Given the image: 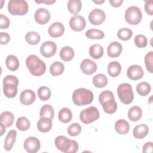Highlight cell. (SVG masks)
<instances>
[{"instance_id": "obj_1", "label": "cell", "mask_w": 153, "mask_h": 153, "mask_svg": "<svg viewBox=\"0 0 153 153\" xmlns=\"http://www.w3.org/2000/svg\"><path fill=\"white\" fill-rule=\"evenodd\" d=\"M26 65L30 74L33 76H41L46 71L44 62L35 54H30L27 57Z\"/></svg>"}, {"instance_id": "obj_2", "label": "cell", "mask_w": 153, "mask_h": 153, "mask_svg": "<svg viewBox=\"0 0 153 153\" xmlns=\"http://www.w3.org/2000/svg\"><path fill=\"white\" fill-rule=\"evenodd\" d=\"M99 100L103 111L109 114H114L117 109V103L115 100L114 94L109 90H105L100 93Z\"/></svg>"}, {"instance_id": "obj_3", "label": "cell", "mask_w": 153, "mask_h": 153, "mask_svg": "<svg viewBox=\"0 0 153 153\" xmlns=\"http://www.w3.org/2000/svg\"><path fill=\"white\" fill-rule=\"evenodd\" d=\"M94 98L93 92L84 88L76 89L72 94V100L76 106H85L91 103Z\"/></svg>"}, {"instance_id": "obj_4", "label": "cell", "mask_w": 153, "mask_h": 153, "mask_svg": "<svg viewBox=\"0 0 153 153\" xmlns=\"http://www.w3.org/2000/svg\"><path fill=\"white\" fill-rule=\"evenodd\" d=\"M54 143L56 148L65 153H75L78 151V144L74 140H70L64 136L56 137Z\"/></svg>"}, {"instance_id": "obj_5", "label": "cell", "mask_w": 153, "mask_h": 153, "mask_svg": "<svg viewBox=\"0 0 153 153\" xmlns=\"http://www.w3.org/2000/svg\"><path fill=\"white\" fill-rule=\"evenodd\" d=\"M19 80L14 75H8L3 79V92L8 98L14 97L17 93Z\"/></svg>"}, {"instance_id": "obj_6", "label": "cell", "mask_w": 153, "mask_h": 153, "mask_svg": "<svg viewBox=\"0 0 153 153\" xmlns=\"http://www.w3.org/2000/svg\"><path fill=\"white\" fill-rule=\"evenodd\" d=\"M9 13L14 16H23L28 11V4L24 0H10L8 4Z\"/></svg>"}, {"instance_id": "obj_7", "label": "cell", "mask_w": 153, "mask_h": 153, "mask_svg": "<svg viewBox=\"0 0 153 153\" xmlns=\"http://www.w3.org/2000/svg\"><path fill=\"white\" fill-rule=\"evenodd\" d=\"M117 93L120 101L124 104H130L134 99L132 87L128 83H123L119 85L117 88Z\"/></svg>"}, {"instance_id": "obj_8", "label": "cell", "mask_w": 153, "mask_h": 153, "mask_svg": "<svg viewBox=\"0 0 153 153\" xmlns=\"http://www.w3.org/2000/svg\"><path fill=\"white\" fill-rule=\"evenodd\" d=\"M142 14L140 9L136 6H130L125 12V20L131 25H136L142 20Z\"/></svg>"}, {"instance_id": "obj_9", "label": "cell", "mask_w": 153, "mask_h": 153, "mask_svg": "<svg viewBox=\"0 0 153 153\" xmlns=\"http://www.w3.org/2000/svg\"><path fill=\"white\" fill-rule=\"evenodd\" d=\"M100 116L97 108L91 106L83 109L79 114V119L84 124H88L96 121Z\"/></svg>"}, {"instance_id": "obj_10", "label": "cell", "mask_w": 153, "mask_h": 153, "mask_svg": "<svg viewBox=\"0 0 153 153\" xmlns=\"http://www.w3.org/2000/svg\"><path fill=\"white\" fill-rule=\"evenodd\" d=\"M106 19L105 12L99 9L95 8L88 15V20L91 24L93 25H99L102 24Z\"/></svg>"}, {"instance_id": "obj_11", "label": "cell", "mask_w": 153, "mask_h": 153, "mask_svg": "<svg viewBox=\"0 0 153 153\" xmlns=\"http://www.w3.org/2000/svg\"><path fill=\"white\" fill-rule=\"evenodd\" d=\"M24 148L29 153H36L41 147V143L38 139L30 136L26 138L24 142Z\"/></svg>"}, {"instance_id": "obj_12", "label": "cell", "mask_w": 153, "mask_h": 153, "mask_svg": "<svg viewBox=\"0 0 153 153\" xmlns=\"http://www.w3.org/2000/svg\"><path fill=\"white\" fill-rule=\"evenodd\" d=\"M57 50L56 44L51 41L44 42L40 47V53L44 57L50 58L54 56Z\"/></svg>"}, {"instance_id": "obj_13", "label": "cell", "mask_w": 153, "mask_h": 153, "mask_svg": "<svg viewBox=\"0 0 153 153\" xmlns=\"http://www.w3.org/2000/svg\"><path fill=\"white\" fill-rule=\"evenodd\" d=\"M86 25L85 19L79 15L75 14L69 20L70 27L74 31L79 32L82 30Z\"/></svg>"}, {"instance_id": "obj_14", "label": "cell", "mask_w": 153, "mask_h": 153, "mask_svg": "<svg viewBox=\"0 0 153 153\" xmlns=\"http://www.w3.org/2000/svg\"><path fill=\"white\" fill-rule=\"evenodd\" d=\"M50 13L45 8H39L36 10L34 15L36 22L39 25L46 24L50 19Z\"/></svg>"}, {"instance_id": "obj_15", "label": "cell", "mask_w": 153, "mask_h": 153, "mask_svg": "<svg viewBox=\"0 0 153 153\" xmlns=\"http://www.w3.org/2000/svg\"><path fill=\"white\" fill-rule=\"evenodd\" d=\"M144 75L143 69L140 66L137 65H131L127 70V75L128 78L132 80L141 79Z\"/></svg>"}, {"instance_id": "obj_16", "label": "cell", "mask_w": 153, "mask_h": 153, "mask_svg": "<svg viewBox=\"0 0 153 153\" xmlns=\"http://www.w3.org/2000/svg\"><path fill=\"white\" fill-rule=\"evenodd\" d=\"M80 68L82 72L86 75H91L97 71V65L92 60L89 59H84L81 64Z\"/></svg>"}, {"instance_id": "obj_17", "label": "cell", "mask_w": 153, "mask_h": 153, "mask_svg": "<svg viewBox=\"0 0 153 153\" xmlns=\"http://www.w3.org/2000/svg\"><path fill=\"white\" fill-rule=\"evenodd\" d=\"M36 99V95L32 90L27 89L22 91L20 96V102L25 105H30L32 104Z\"/></svg>"}, {"instance_id": "obj_18", "label": "cell", "mask_w": 153, "mask_h": 153, "mask_svg": "<svg viewBox=\"0 0 153 153\" xmlns=\"http://www.w3.org/2000/svg\"><path fill=\"white\" fill-rule=\"evenodd\" d=\"M65 32V27L60 22H54L51 24L48 29V34L53 38L61 36Z\"/></svg>"}, {"instance_id": "obj_19", "label": "cell", "mask_w": 153, "mask_h": 153, "mask_svg": "<svg viewBox=\"0 0 153 153\" xmlns=\"http://www.w3.org/2000/svg\"><path fill=\"white\" fill-rule=\"evenodd\" d=\"M122 50V45L118 41H113L111 42L107 47V54L109 57L115 58L121 54Z\"/></svg>"}, {"instance_id": "obj_20", "label": "cell", "mask_w": 153, "mask_h": 153, "mask_svg": "<svg viewBox=\"0 0 153 153\" xmlns=\"http://www.w3.org/2000/svg\"><path fill=\"white\" fill-rule=\"evenodd\" d=\"M38 130L42 133L49 131L52 127V119L48 117H41L37 122Z\"/></svg>"}, {"instance_id": "obj_21", "label": "cell", "mask_w": 153, "mask_h": 153, "mask_svg": "<svg viewBox=\"0 0 153 153\" xmlns=\"http://www.w3.org/2000/svg\"><path fill=\"white\" fill-rule=\"evenodd\" d=\"M149 132V128L145 124H140L134 127L133 130V134L136 139H142L147 136Z\"/></svg>"}, {"instance_id": "obj_22", "label": "cell", "mask_w": 153, "mask_h": 153, "mask_svg": "<svg viewBox=\"0 0 153 153\" xmlns=\"http://www.w3.org/2000/svg\"><path fill=\"white\" fill-rule=\"evenodd\" d=\"M115 130L120 134H126L130 130L129 124L124 119L118 120L115 124Z\"/></svg>"}, {"instance_id": "obj_23", "label": "cell", "mask_w": 153, "mask_h": 153, "mask_svg": "<svg viewBox=\"0 0 153 153\" xmlns=\"http://www.w3.org/2000/svg\"><path fill=\"white\" fill-rule=\"evenodd\" d=\"M16 136H17V132L15 130H11L8 131L4 141V149L7 151H10L14 143L16 141Z\"/></svg>"}, {"instance_id": "obj_24", "label": "cell", "mask_w": 153, "mask_h": 153, "mask_svg": "<svg viewBox=\"0 0 153 153\" xmlns=\"http://www.w3.org/2000/svg\"><path fill=\"white\" fill-rule=\"evenodd\" d=\"M127 115L130 121H139L141 118L142 115V109L138 106H133L129 109Z\"/></svg>"}, {"instance_id": "obj_25", "label": "cell", "mask_w": 153, "mask_h": 153, "mask_svg": "<svg viewBox=\"0 0 153 153\" xmlns=\"http://www.w3.org/2000/svg\"><path fill=\"white\" fill-rule=\"evenodd\" d=\"M59 55L62 60L69 62L73 59L74 56V51L72 47L69 46H65L61 48Z\"/></svg>"}, {"instance_id": "obj_26", "label": "cell", "mask_w": 153, "mask_h": 153, "mask_svg": "<svg viewBox=\"0 0 153 153\" xmlns=\"http://www.w3.org/2000/svg\"><path fill=\"white\" fill-rule=\"evenodd\" d=\"M5 65L8 69L11 71H15L19 67V61L16 56L10 54L5 59Z\"/></svg>"}, {"instance_id": "obj_27", "label": "cell", "mask_w": 153, "mask_h": 153, "mask_svg": "<svg viewBox=\"0 0 153 153\" xmlns=\"http://www.w3.org/2000/svg\"><path fill=\"white\" fill-rule=\"evenodd\" d=\"M14 120V115L10 111H4L0 116L1 123H2L6 127L12 126Z\"/></svg>"}, {"instance_id": "obj_28", "label": "cell", "mask_w": 153, "mask_h": 153, "mask_svg": "<svg viewBox=\"0 0 153 153\" xmlns=\"http://www.w3.org/2000/svg\"><path fill=\"white\" fill-rule=\"evenodd\" d=\"M121 71L120 63L117 61L110 62L108 66V74L112 77H116L120 75Z\"/></svg>"}, {"instance_id": "obj_29", "label": "cell", "mask_w": 153, "mask_h": 153, "mask_svg": "<svg viewBox=\"0 0 153 153\" xmlns=\"http://www.w3.org/2000/svg\"><path fill=\"white\" fill-rule=\"evenodd\" d=\"M89 54L94 59H100L103 54V47L98 44L92 45L89 48Z\"/></svg>"}, {"instance_id": "obj_30", "label": "cell", "mask_w": 153, "mask_h": 153, "mask_svg": "<svg viewBox=\"0 0 153 153\" xmlns=\"http://www.w3.org/2000/svg\"><path fill=\"white\" fill-rule=\"evenodd\" d=\"M58 118L60 121L63 123H68L72 118V113L70 109L63 108L61 109L58 113Z\"/></svg>"}, {"instance_id": "obj_31", "label": "cell", "mask_w": 153, "mask_h": 153, "mask_svg": "<svg viewBox=\"0 0 153 153\" xmlns=\"http://www.w3.org/2000/svg\"><path fill=\"white\" fill-rule=\"evenodd\" d=\"M65 70L64 65L59 61L53 63L50 66V72L53 76H58L61 75Z\"/></svg>"}, {"instance_id": "obj_32", "label": "cell", "mask_w": 153, "mask_h": 153, "mask_svg": "<svg viewBox=\"0 0 153 153\" xmlns=\"http://www.w3.org/2000/svg\"><path fill=\"white\" fill-rule=\"evenodd\" d=\"M93 83L96 87L103 88L108 84V78L103 74H98L93 78Z\"/></svg>"}, {"instance_id": "obj_33", "label": "cell", "mask_w": 153, "mask_h": 153, "mask_svg": "<svg viewBox=\"0 0 153 153\" xmlns=\"http://www.w3.org/2000/svg\"><path fill=\"white\" fill-rule=\"evenodd\" d=\"M67 6L69 11L75 15L80 11L82 7V3L79 0H69Z\"/></svg>"}, {"instance_id": "obj_34", "label": "cell", "mask_w": 153, "mask_h": 153, "mask_svg": "<svg viewBox=\"0 0 153 153\" xmlns=\"http://www.w3.org/2000/svg\"><path fill=\"white\" fill-rule=\"evenodd\" d=\"M85 36L88 39H101L104 38L105 33L103 31L100 30L96 29H91L86 31Z\"/></svg>"}, {"instance_id": "obj_35", "label": "cell", "mask_w": 153, "mask_h": 153, "mask_svg": "<svg viewBox=\"0 0 153 153\" xmlns=\"http://www.w3.org/2000/svg\"><path fill=\"white\" fill-rule=\"evenodd\" d=\"M151 90V85L146 82H141L136 86L137 93L141 96H145L148 95Z\"/></svg>"}, {"instance_id": "obj_36", "label": "cell", "mask_w": 153, "mask_h": 153, "mask_svg": "<svg viewBox=\"0 0 153 153\" xmlns=\"http://www.w3.org/2000/svg\"><path fill=\"white\" fill-rule=\"evenodd\" d=\"M40 39L39 34L34 31L29 32L25 35L26 41L30 45H36L40 41Z\"/></svg>"}, {"instance_id": "obj_37", "label": "cell", "mask_w": 153, "mask_h": 153, "mask_svg": "<svg viewBox=\"0 0 153 153\" xmlns=\"http://www.w3.org/2000/svg\"><path fill=\"white\" fill-rule=\"evenodd\" d=\"M54 112L53 106L50 105L46 104L43 105L40 109L39 111V116L41 117H48L51 118L52 120L54 118Z\"/></svg>"}, {"instance_id": "obj_38", "label": "cell", "mask_w": 153, "mask_h": 153, "mask_svg": "<svg viewBox=\"0 0 153 153\" xmlns=\"http://www.w3.org/2000/svg\"><path fill=\"white\" fill-rule=\"evenodd\" d=\"M30 126V123L27 118L25 117H21L17 120L16 127L19 130L26 131L29 128Z\"/></svg>"}, {"instance_id": "obj_39", "label": "cell", "mask_w": 153, "mask_h": 153, "mask_svg": "<svg viewBox=\"0 0 153 153\" xmlns=\"http://www.w3.org/2000/svg\"><path fill=\"white\" fill-rule=\"evenodd\" d=\"M133 35L132 30L127 27L121 28L117 32L118 38L122 41L129 40Z\"/></svg>"}, {"instance_id": "obj_40", "label": "cell", "mask_w": 153, "mask_h": 153, "mask_svg": "<svg viewBox=\"0 0 153 153\" xmlns=\"http://www.w3.org/2000/svg\"><path fill=\"white\" fill-rule=\"evenodd\" d=\"M38 97L42 101L48 100L51 96L50 89L46 86L40 87L37 91Z\"/></svg>"}, {"instance_id": "obj_41", "label": "cell", "mask_w": 153, "mask_h": 153, "mask_svg": "<svg viewBox=\"0 0 153 153\" xmlns=\"http://www.w3.org/2000/svg\"><path fill=\"white\" fill-rule=\"evenodd\" d=\"M81 126L76 123H72L68 128V133L69 136H78L81 131Z\"/></svg>"}, {"instance_id": "obj_42", "label": "cell", "mask_w": 153, "mask_h": 153, "mask_svg": "<svg viewBox=\"0 0 153 153\" xmlns=\"http://www.w3.org/2000/svg\"><path fill=\"white\" fill-rule=\"evenodd\" d=\"M153 51H149L145 56L144 61L145 63V66L146 68V69L150 73L153 72L152 67H153Z\"/></svg>"}, {"instance_id": "obj_43", "label": "cell", "mask_w": 153, "mask_h": 153, "mask_svg": "<svg viewBox=\"0 0 153 153\" xmlns=\"http://www.w3.org/2000/svg\"><path fill=\"white\" fill-rule=\"evenodd\" d=\"M148 40L145 36L139 34L134 38V44L139 48H144L147 45Z\"/></svg>"}, {"instance_id": "obj_44", "label": "cell", "mask_w": 153, "mask_h": 153, "mask_svg": "<svg viewBox=\"0 0 153 153\" xmlns=\"http://www.w3.org/2000/svg\"><path fill=\"white\" fill-rule=\"evenodd\" d=\"M10 21L9 19L3 14H0V28L1 29H5L9 27Z\"/></svg>"}, {"instance_id": "obj_45", "label": "cell", "mask_w": 153, "mask_h": 153, "mask_svg": "<svg viewBox=\"0 0 153 153\" xmlns=\"http://www.w3.org/2000/svg\"><path fill=\"white\" fill-rule=\"evenodd\" d=\"M145 10L146 13L150 16L153 15V1H146L145 2Z\"/></svg>"}, {"instance_id": "obj_46", "label": "cell", "mask_w": 153, "mask_h": 153, "mask_svg": "<svg viewBox=\"0 0 153 153\" xmlns=\"http://www.w3.org/2000/svg\"><path fill=\"white\" fill-rule=\"evenodd\" d=\"M0 38H1V44L2 45L8 44L10 40V36L7 32H1Z\"/></svg>"}, {"instance_id": "obj_47", "label": "cell", "mask_w": 153, "mask_h": 153, "mask_svg": "<svg viewBox=\"0 0 153 153\" xmlns=\"http://www.w3.org/2000/svg\"><path fill=\"white\" fill-rule=\"evenodd\" d=\"M152 142H148L145 143L142 148V152L144 153H151L152 152Z\"/></svg>"}, {"instance_id": "obj_48", "label": "cell", "mask_w": 153, "mask_h": 153, "mask_svg": "<svg viewBox=\"0 0 153 153\" xmlns=\"http://www.w3.org/2000/svg\"><path fill=\"white\" fill-rule=\"evenodd\" d=\"M109 3L114 7H120L123 2V0H109Z\"/></svg>"}, {"instance_id": "obj_49", "label": "cell", "mask_w": 153, "mask_h": 153, "mask_svg": "<svg viewBox=\"0 0 153 153\" xmlns=\"http://www.w3.org/2000/svg\"><path fill=\"white\" fill-rule=\"evenodd\" d=\"M36 3L41 4V3H45L47 5H51L56 2L55 0H40V1H35Z\"/></svg>"}, {"instance_id": "obj_50", "label": "cell", "mask_w": 153, "mask_h": 153, "mask_svg": "<svg viewBox=\"0 0 153 153\" xmlns=\"http://www.w3.org/2000/svg\"><path fill=\"white\" fill-rule=\"evenodd\" d=\"M0 126H1V136H2L4 133V132L5 131L6 127L2 123H1Z\"/></svg>"}, {"instance_id": "obj_51", "label": "cell", "mask_w": 153, "mask_h": 153, "mask_svg": "<svg viewBox=\"0 0 153 153\" xmlns=\"http://www.w3.org/2000/svg\"><path fill=\"white\" fill-rule=\"evenodd\" d=\"M93 2H94V3H96V4H100L103 3V2H105V1H104V0H102V1H100V0H99V1H97V0L94 1V0H93Z\"/></svg>"}]
</instances>
